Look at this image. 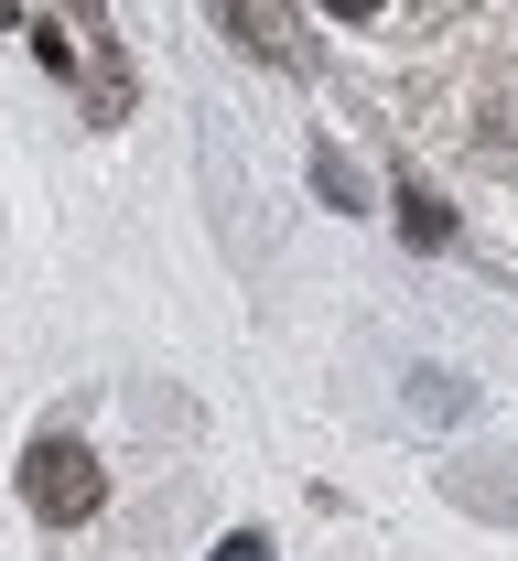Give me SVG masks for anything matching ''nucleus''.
Listing matches in <instances>:
<instances>
[{"label": "nucleus", "instance_id": "nucleus-1", "mask_svg": "<svg viewBox=\"0 0 518 561\" xmlns=\"http://www.w3.org/2000/svg\"><path fill=\"white\" fill-rule=\"evenodd\" d=\"M22 496L55 518V529H76V518H97V496H108V476H97V454L76 443V432H44L33 454H22Z\"/></svg>", "mask_w": 518, "mask_h": 561}, {"label": "nucleus", "instance_id": "nucleus-2", "mask_svg": "<svg viewBox=\"0 0 518 561\" xmlns=\"http://www.w3.org/2000/svg\"><path fill=\"white\" fill-rule=\"evenodd\" d=\"M227 11V33L249 44V55H270V66H302V33H292V11L281 0H217Z\"/></svg>", "mask_w": 518, "mask_h": 561}, {"label": "nucleus", "instance_id": "nucleus-3", "mask_svg": "<svg viewBox=\"0 0 518 561\" xmlns=\"http://www.w3.org/2000/svg\"><path fill=\"white\" fill-rule=\"evenodd\" d=\"M400 227H411V238H422V249H444V238H453V216L433 206V195H400Z\"/></svg>", "mask_w": 518, "mask_h": 561}, {"label": "nucleus", "instance_id": "nucleus-4", "mask_svg": "<svg viewBox=\"0 0 518 561\" xmlns=\"http://www.w3.org/2000/svg\"><path fill=\"white\" fill-rule=\"evenodd\" d=\"M217 561H270V540H249V529H238V540H227Z\"/></svg>", "mask_w": 518, "mask_h": 561}, {"label": "nucleus", "instance_id": "nucleus-5", "mask_svg": "<svg viewBox=\"0 0 518 561\" xmlns=\"http://www.w3.org/2000/svg\"><path fill=\"white\" fill-rule=\"evenodd\" d=\"M324 11H346V22H368V11H378V0H324Z\"/></svg>", "mask_w": 518, "mask_h": 561}]
</instances>
